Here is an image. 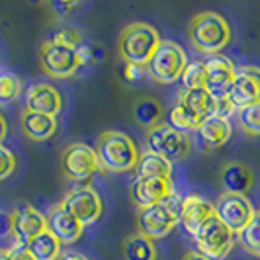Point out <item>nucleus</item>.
I'll return each instance as SVG.
<instances>
[{"label":"nucleus","instance_id":"1","mask_svg":"<svg viewBox=\"0 0 260 260\" xmlns=\"http://www.w3.org/2000/svg\"><path fill=\"white\" fill-rule=\"evenodd\" d=\"M96 156L106 172H127L137 169L139 162L137 147L121 131H104L96 141Z\"/></svg>","mask_w":260,"mask_h":260},{"label":"nucleus","instance_id":"2","mask_svg":"<svg viewBox=\"0 0 260 260\" xmlns=\"http://www.w3.org/2000/svg\"><path fill=\"white\" fill-rule=\"evenodd\" d=\"M188 38L196 49L206 55H219L231 41V27L217 12H200L190 20Z\"/></svg>","mask_w":260,"mask_h":260},{"label":"nucleus","instance_id":"3","mask_svg":"<svg viewBox=\"0 0 260 260\" xmlns=\"http://www.w3.org/2000/svg\"><path fill=\"white\" fill-rule=\"evenodd\" d=\"M160 39L158 31L145 22H135L123 27L119 36V57L123 63H135V65H147L149 59L156 51Z\"/></svg>","mask_w":260,"mask_h":260},{"label":"nucleus","instance_id":"4","mask_svg":"<svg viewBox=\"0 0 260 260\" xmlns=\"http://www.w3.org/2000/svg\"><path fill=\"white\" fill-rule=\"evenodd\" d=\"M100 169L96 151L84 143L67 145L61 153V170L71 188H90L94 172Z\"/></svg>","mask_w":260,"mask_h":260},{"label":"nucleus","instance_id":"5","mask_svg":"<svg viewBox=\"0 0 260 260\" xmlns=\"http://www.w3.org/2000/svg\"><path fill=\"white\" fill-rule=\"evenodd\" d=\"M176 223H180V200L176 196L151 208L139 209L137 213L139 233L149 237L151 241L167 237L176 227Z\"/></svg>","mask_w":260,"mask_h":260},{"label":"nucleus","instance_id":"6","mask_svg":"<svg viewBox=\"0 0 260 260\" xmlns=\"http://www.w3.org/2000/svg\"><path fill=\"white\" fill-rule=\"evenodd\" d=\"M186 67L188 63H186V53L182 47L170 39H165L158 43L156 51L149 59L147 73L158 84H172L174 80L182 78Z\"/></svg>","mask_w":260,"mask_h":260},{"label":"nucleus","instance_id":"7","mask_svg":"<svg viewBox=\"0 0 260 260\" xmlns=\"http://www.w3.org/2000/svg\"><path fill=\"white\" fill-rule=\"evenodd\" d=\"M198 252H202L209 260H223L233 248L235 235L221 223L217 215L209 217L194 235Z\"/></svg>","mask_w":260,"mask_h":260},{"label":"nucleus","instance_id":"8","mask_svg":"<svg viewBox=\"0 0 260 260\" xmlns=\"http://www.w3.org/2000/svg\"><path fill=\"white\" fill-rule=\"evenodd\" d=\"M147 151L162 156L167 160H180L190 153V139L186 133L174 129L170 123H156L147 131Z\"/></svg>","mask_w":260,"mask_h":260},{"label":"nucleus","instance_id":"9","mask_svg":"<svg viewBox=\"0 0 260 260\" xmlns=\"http://www.w3.org/2000/svg\"><path fill=\"white\" fill-rule=\"evenodd\" d=\"M215 206V215L221 219V223L231 231L233 235H239L245 227H247L252 215H254V208L248 202L247 196L243 194H229L223 192Z\"/></svg>","mask_w":260,"mask_h":260},{"label":"nucleus","instance_id":"10","mask_svg":"<svg viewBox=\"0 0 260 260\" xmlns=\"http://www.w3.org/2000/svg\"><path fill=\"white\" fill-rule=\"evenodd\" d=\"M39 61L41 69L55 78H69L78 71V59L75 49L63 47L59 43H55L53 39H47L41 43L39 49Z\"/></svg>","mask_w":260,"mask_h":260},{"label":"nucleus","instance_id":"11","mask_svg":"<svg viewBox=\"0 0 260 260\" xmlns=\"http://www.w3.org/2000/svg\"><path fill=\"white\" fill-rule=\"evenodd\" d=\"M10 231L18 243L27 245L34 237L47 231V217L34 206L20 202L10 213Z\"/></svg>","mask_w":260,"mask_h":260},{"label":"nucleus","instance_id":"12","mask_svg":"<svg viewBox=\"0 0 260 260\" xmlns=\"http://www.w3.org/2000/svg\"><path fill=\"white\" fill-rule=\"evenodd\" d=\"M61 204L82 225L98 221L102 215V200L94 188H71Z\"/></svg>","mask_w":260,"mask_h":260},{"label":"nucleus","instance_id":"13","mask_svg":"<svg viewBox=\"0 0 260 260\" xmlns=\"http://www.w3.org/2000/svg\"><path fill=\"white\" fill-rule=\"evenodd\" d=\"M176 106H180V110L184 112L190 131H198L208 117L215 116V98L206 88L182 90Z\"/></svg>","mask_w":260,"mask_h":260},{"label":"nucleus","instance_id":"14","mask_svg":"<svg viewBox=\"0 0 260 260\" xmlns=\"http://www.w3.org/2000/svg\"><path fill=\"white\" fill-rule=\"evenodd\" d=\"M235 110H243L247 106L260 102V69L258 67H243L237 71L233 86L227 94Z\"/></svg>","mask_w":260,"mask_h":260},{"label":"nucleus","instance_id":"15","mask_svg":"<svg viewBox=\"0 0 260 260\" xmlns=\"http://www.w3.org/2000/svg\"><path fill=\"white\" fill-rule=\"evenodd\" d=\"M204 67H206V90L215 100L227 98L237 75L235 65L223 55H211Z\"/></svg>","mask_w":260,"mask_h":260},{"label":"nucleus","instance_id":"16","mask_svg":"<svg viewBox=\"0 0 260 260\" xmlns=\"http://www.w3.org/2000/svg\"><path fill=\"white\" fill-rule=\"evenodd\" d=\"M174 194V184L172 180L165 178H137L131 184V198L139 206V209L151 208L155 204H160L165 200L172 198Z\"/></svg>","mask_w":260,"mask_h":260},{"label":"nucleus","instance_id":"17","mask_svg":"<svg viewBox=\"0 0 260 260\" xmlns=\"http://www.w3.org/2000/svg\"><path fill=\"white\" fill-rule=\"evenodd\" d=\"M82 229H84V225L78 221L63 204L53 206L51 211L47 213V231L61 245H71V243L78 241L82 235Z\"/></svg>","mask_w":260,"mask_h":260},{"label":"nucleus","instance_id":"18","mask_svg":"<svg viewBox=\"0 0 260 260\" xmlns=\"http://www.w3.org/2000/svg\"><path fill=\"white\" fill-rule=\"evenodd\" d=\"M213 215L215 206L202 196H186L180 200V223L190 235H194Z\"/></svg>","mask_w":260,"mask_h":260},{"label":"nucleus","instance_id":"19","mask_svg":"<svg viewBox=\"0 0 260 260\" xmlns=\"http://www.w3.org/2000/svg\"><path fill=\"white\" fill-rule=\"evenodd\" d=\"M61 108H63V100H61V94L55 86L39 82V84H31L27 88L26 110L55 117L61 112Z\"/></svg>","mask_w":260,"mask_h":260},{"label":"nucleus","instance_id":"20","mask_svg":"<svg viewBox=\"0 0 260 260\" xmlns=\"http://www.w3.org/2000/svg\"><path fill=\"white\" fill-rule=\"evenodd\" d=\"M20 127L24 131L29 141H47L51 139L57 131V119L53 116H45V114H38V112H29L26 110L22 117H20Z\"/></svg>","mask_w":260,"mask_h":260},{"label":"nucleus","instance_id":"21","mask_svg":"<svg viewBox=\"0 0 260 260\" xmlns=\"http://www.w3.org/2000/svg\"><path fill=\"white\" fill-rule=\"evenodd\" d=\"M254 182L252 170L243 162H227L221 169V184L229 194H243L250 190Z\"/></svg>","mask_w":260,"mask_h":260},{"label":"nucleus","instance_id":"22","mask_svg":"<svg viewBox=\"0 0 260 260\" xmlns=\"http://www.w3.org/2000/svg\"><path fill=\"white\" fill-rule=\"evenodd\" d=\"M198 133H200L202 141L206 143V147L217 149V147H223L231 139V123L225 117L211 116L200 125Z\"/></svg>","mask_w":260,"mask_h":260},{"label":"nucleus","instance_id":"23","mask_svg":"<svg viewBox=\"0 0 260 260\" xmlns=\"http://www.w3.org/2000/svg\"><path fill=\"white\" fill-rule=\"evenodd\" d=\"M172 162L162 158V156L155 155L151 151H145L139 156L137 162V178H165V180H172Z\"/></svg>","mask_w":260,"mask_h":260},{"label":"nucleus","instance_id":"24","mask_svg":"<svg viewBox=\"0 0 260 260\" xmlns=\"http://www.w3.org/2000/svg\"><path fill=\"white\" fill-rule=\"evenodd\" d=\"M123 256L125 260H156L155 243L143 233L129 235L123 241Z\"/></svg>","mask_w":260,"mask_h":260},{"label":"nucleus","instance_id":"25","mask_svg":"<svg viewBox=\"0 0 260 260\" xmlns=\"http://www.w3.org/2000/svg\"><path fill=\"white\" fill-rule=\"evenodd\" d=\"M26 247L36 260H59L61 256V243L49 231H43L41 235L34 237Z\"/></svg>","mask_w":260,"mask_h":260},{"label":"nucleus","instance_id":"26","mask_svg":"<svg viewBox=\"0 0 260 260\" xmlns=\"http://www.w3.org/2000/svg\"><path fill=\"white\" fill-rule=\"evenodd\" d=\"M133 117L139 125H147L149 129L155 127L156 123H160L162 117V106L153 98H143L133 106Z\"/></svg>","mask_w":260,"mask_h":260},{"label":"nucleus","instance_id":"27","mask_svg":"<svg viewBox=\"0 0 260 260\" xmlns=\"http://www.w3.org/2000/svg\"><path fill=\"white\" fill-rule=\"evenodd\" d=\"M237 237H239L241 247L245 248L247 252L254 254V256H260V211H254L250 223Z\"/></svg>","mask_w":260,"mask_h":260},{"label":"nucleus","instance_id":"28","mask_svg":"<svg viewBox=\"0 0 260 260\" xmlns=\"http://www.w3.org/2000/svg\"><path fill=\"white\" fill-rule=\"evenodd\" d=\"M237 119H239L241 129L245 131L247 135L258 137L260 135V102L258 104L247 106V108L239 110V112H237Z\"/></svg>","mask_w":260,"mask_h":260},{"label":"nucleus","instance_id":"29","mask_svg":"<svg viewBox=\"0 0 260 260\" xmlns=\"http://www.w3.org/2000/svg\"><path fill=\"white\" fill-rule=\"evenodd\" d=\"M182 86L184 90H198V88H206V67L202 61L188 63L186 71L182 75Z\"/></svg>","mask_w":260,"mask_h":260},{"label":"nucleus","instance_id":"30","mask_svg":"<svg viewBox=\"0 0 260 260\" xmlns=\"http://www.w3.org/2000/svg\"><path fill=\"white\" fill-rule=\"evenodd\" d=\"M22 92V80L14 73H0V104H10Z\"/></svg>","mask_w":260,"mask_h":260},{"label":"nucleus","instance_id":"31","mask_svg":"<svg viewBox=\"0 0 260 260\" xmlns=\"http://www.w3.org/2000/svg\"><path fill=\"white\" fill-rule=\"evenodd\" d=\"M53 41L63 45V47H69V49H77V47L82 45V36L75 27H65V29H59L53 36Z\"/></svg>","mask_w":260,"mask_h":260},{"label":"nucleus","instance_id":"32","mask_svg":"<svg viewBox=\"0 0 260 260\" xmlns=\"http://www.w3.org/2000/svg\"><path fill=\"white\" fill-rule=\"evenodd\" d=\"M16 170V156L10 149L0 145V180H6Z\"/></svg>","mask_w":260,"mask_h":260},{"label":"nucleus","instance_id":"33","mask_svg":"<svg viewBox=\"0 0 260 260\" xmlns=\"http://www.w3.org/2000/svg\"><path fill=\"white\" fill-rule=\"evenodd\" d=\"M147 75V65H135V63H123V78L127 82H137Z\"/></svg>","mask_w":260,"mask_h":260},{"label":"nucleus","instance_id":"34","mask_svg":"<svg viewBox=\"0 0 260 260\" xmlns=\"http://www.w3.org/2000/svg\"><path fill=\"white\" fill-rule=\"evenodd\" d=\"M8 254H10V260H36L29 254L26 245L24 243H18V241H14V245L8 248Z\"/></svg>","mask_w":260,"mask_h":260},{"label":"nucleus","instance_id":"35","mask_svg":"<svg viewBox=\"0 0 260 260\" xmlns=\"http://www.w3.org/2000/svg\"><path fill=\"white\" fill-rule=\"evenodd\" d=\"M235 112H237V110H235V106L229 102V98H219V100H215V116L229 119V116H233Z\"/></svg>","mask_w":260,"mask_h":260},{"label":"nucleus","instance_id":"36","mask_svg":"<svg viewBox=\"0 0 260 260\" xmlns=\"http://www.w3.org/2000/svg\"><path fill=\"white\" fill-rule=\"evenodd\" d=\"M75 51H77L78 65H90V63H94V51H92L90 45L82 43V45H80V47H77Z\"/></svg>","mask_w":260,"mask_h":260},{"label":"nucleus","instance_id":"37","mask_svg":"<svg viewBox=\"0 0 260 260\" xmlns=\"http://www.w3.org/2000/svg\"><path fill=\"white\" fill-rule=\"evenodd\" d=\"M59 260H90V258L84 256L82 252H77V250H65V252H61Z\"/></svg>","mask_w":260,"mask_h":260},{"label":"nucleus","instance_id":"38","mask_svg":"<svg viewBox=\"0 0 260 260\" xmlns=\"http://www.w3.org/2000/svg\"><path fill=\"white\" fill-rule=\"evenodd\" d=\"M53 10H57V12H69V10H73V8H77L78 2H53L51 4Z\"/></svg>","mask_w":260,"mask_h":260},{"label":"nucleus","instance_id":"39","mask_svg":"<svg viewBox=\"0 0 260 260\" xmlns=\"http://www.w3.org/2000/svg\"><path fill=\"white\" fill-rule=\"evenodd\" d=\"M184 260H209L208 256H204L202 252H198V250H190L186 256H184Z\"/></svg>","mask_w":260,"mask_h":260},{"label":"nucleus","instance_id":"40","mask_svg":"<svg viewBox=\"0 0 260 260\" xmlns=\"http://www.w3.org/2000/svg\"><path fill=\"white\" fill-rule=\"evenodd\" d=\"M6 131H8V123H6V119H4V116L0 114V145H2V141H4V137H6Z\"/></svg>","mask_w":260,"mask_h":260},{"label":"nucleus","instance_id":"41","mask_svg":"<svg viewBox=\"0 0 260 260\" xmlns=\"http://www.w3.org/2000/svg\"><path fill=\"white\" fill-rule=\"evenodd\" d=\"M0 260H10V254H8V248H0Z\"/></svg>","mask_w":260,"mask_h":260}]
</instances>
